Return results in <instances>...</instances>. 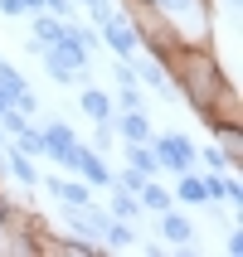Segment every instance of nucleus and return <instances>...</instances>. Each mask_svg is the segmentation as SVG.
Here are the masks:
<instances>
[{"label": "nucleus", "instance_id": "obj_10", "mask_svg": "<svg viewBox=\"0 0 243 257\" xmlns=\"http://www.w3.org/2000/svg\"><path fill=\"white\" fill-rule=\"evenodd\" d=\"M156 218H160V243H171V247H190L195 243V223L180 214V204L166 209V214H156Z\"/></svg>", "mask_w": 243, "mask_h": 257}, {"label": "nucleus", "instance_id": "obj_21", "mask_svg": "<svg viewBox=\"0 0 243 257\" xmlns=\"http://www.w3.org/2000/svg\"><path fill=\"white\" fill-rule=\"evenodd\" d=\"M112 102H117V107H146V87L141 83H127V87L112 92Z\"/></svg>", "mask_w": 243, "mask_h": 257}, {"label": "nucleus", "instance_id": "obj_14", "mask_svg": "<svg viewBox=\"0 0 243 257\" xmlns=\"http://www.w3.org/2000/svg\"><path fill=\"white\" fill-rule=\"evenodd\" d=\"M63 29H68V20H58V15H49V10H34V15H29V39H39V44L63 39Z\"/></svg>", "mask_w": 243, "mask_h": 257}, {"label": "nucleus", "instance_id": "obj_5", "mask_svg": "<svg viewBox=\"0 0 243 257\" xmlns=\"http://www.w3.org/2000/svg\"><path fill=\"white\" fill-rule=\"evenodd\" d=\"M73 175L83 180V185L93 189H112V160L102 156V151H93V146H78V156H73Z\"/></svg>", "mask_w": 243, "mask_h": 257}, {"label": "nucleus", "instance_id": "obj_19", "mask_svg": "<svg viewBox=\"0 0 243 257\" xmlns=\"http://www.w3.org/2000/svg\"><path fill=\"white\" fill-rule=\"evenodd\" d=\"M15 146H20V151H25V156H34V160H44V136H39V126H34V121H29V126H20L10 136Z\"/></svg>", "mask_w": 243, "mask_h": 257}, {"label": "nucleus", "instance_id": "obj_16", "mask_svg": "<svg viewBox=\"0 0 243 257\" xmlns=\"http://www.w3.org/2000/svg\"><path fill=\"white\" fill-rule=\"evenodd\" d=\"M209 141L224 151V160H229L233 170L243 165V141H238V126H209Z\"/></svg>", "mask_w": 243, "mask_h": 257}, {"label": "nucleus", "instance_id": "obj_9", "mask_svg": "<svg viewBox=\"0 0 243 257\" xmlns=\"http://www.w3.org/2000/svg\"><path fill=\"white\" fill-rule=\"evenodd\" d=\"M5 175H10L20 189H34V185L44 180V175H39V165H34V156H25V151H20L15 141L5 146Z\"/></svg>", "mask_w": 243, "mask_h": 257}, {"label": "nucleus", "instance_id": "obj_24", "mask_svg": "<svg viewBox=\"0 0 243 257\" xmlns=\"http://www.w3.org/2000/svg\"><path fill=\"white\" fill-rule=\"evenodd\" d=\"M5 112H10V97H5V92H0V116H5Z\"/></svg>", "mask_w": 243, "mask_h": 257}, {"label": "nucleus", "instance_id": "obj_20", "mask_svg": "<svg viewBox=\"0 0 243 257\" xmlns=\"http://www.w3.org/2000/svg\"><path fill=\"white\" fill-rule=\"evenodd\" d=\"M39 58H44V73H49L58 87H73V83H78V73H73V68H63L58 58H49V54H39Z\"/></svg>", "mask_w": 243, "mask_h": 257}, {"label": "nucleus", "instance_id": "obj_11", "mask_svg": "<svg viewBox=\"0 0 243 257\" xmlns=\"http://www.w3.org/2000/svg\"><path fill=\"white\" fill-rule=\"evenodd\" d=\"M175 204H190V209H209V194H204V175L200 170H180L175 175Z\"/></svg>", "mask_w": 243, "mask_h": 257}, {"label": "nucleus", "instance_id": "obj_15", "mask_svg": "<svg viewBox=\"0 0 243 257\" xmlns=\"http://www.w3.org/2000/svg\"><path fill=\"white\" fill-rule=\"evenodd\" d=\"M136 199H141V209H146V214H166V209H175V194L160 185L156 175H151V180L136 189Z\"/></svg>", "mask_w": 243, "mask_h": 257}, {"label": "nucleus", "instance_id": "obj_1", "mask_svg": "<svg viewBox=\"0 0 243 257\" xmlns=\"http://www.w3.org/2000/svg\"><path fill=\"white\" fill-rule=\"evenodd\" d=\"M151 151H156V165L171 170V175L200 170V165H195V151H200V146L190 141L185 131H151Z\"/></svg>", "mask_w": 243, "mask_h": 257}, {"label": "nucleus", "instance_id": "obj_22", "mask_svg": "<svg viewBox=\"0 0 243 257\" xmlns=\"http://www.w3.org/2000/svg\"><path fill=\"white\" fill-rule=\"evenodd\" d=\"M112 141H117V131H112V121H93V151H102V156H107V151H112Z\"/></svg>", "mask_w": 243, "mask_h": 257}, {"label": "nucleus", "instance_id": "obj_8", "mask_svg": "<svg viewBox=\"0 0 243 257\" xmlns=\"http://www.w3.org/2000/svg\"><path fill=\"white\" fill-rule=\"evenodd\" d=\"M112 131L122 136V146H131V141H151V116H146V107H117L112 112Z\"/></svg>", "mask_w": 243, "mask_h": 257}, {"label": "nucleus", "instance_id": "obj_13", "mask_svg": "<svg viewBox=\"0 0 243 257\" xmlns=\"http://www.w3.org/2000/svg\"><path fill=\"white\" fill-rule=\"evenodd\" d=\"M78 107H83L88 121H112V112H117V102H112L107 87H78Z\"/></svg>", "mask_w": 243, "mask_h": 257}, {"label": "nucleus", "instance_id": "obj_3", "mask_svg": "<svg viewBox=\"0 0 243 257\" xmlns=\"http://www.w3.org/2000/svg\"><path fill=\"white\" fill-rule=\"evenodd\" d=\"M39 136H44V160H54L58 170H73V156H78V131L68 126V121H44L39 126Z\"/></svg>", "mask_w": 243, "mask_h": 257}, {"label": "nucleus", "instance_id": "obj_2", "mask_svg": "<svg viewBox=\"0 0 243 257\" xmlns=\"http://www.w3.org/2000/svg\"><path fill=\"white\" fill-rule=\"evenodd\" d=\"M98 44H107L117 58L141 54V39H136V25H131V15H127V10H112V15L98 25Z\"/></svg>", "mask_w": 243, "mask_h": 257}, {"label": "nucleus", "instance_id": "obj_23", "mask_svg": "<svg viewBox=\"0 0 243 257\" xmlns=\"http://www.w3.org/2000/svg\"><path fill=\"white\" fill-rule=\"evenodd\" d=\"M224 252H229V257H243V233H238V228H229V243H224Z\"/></svg>", "mask_w": 243, "mask_h": 257}, {"label": "nucleus", "instance_id": "obj_6", "mask_svg": "<svg viewBox=\"0 0 243 257\" xmlns=\"http://www.w3.org/2000/svg\"><path fill=\"white\" fill-rule=\"evenodd\" d=\"M44 189H49V194H54V204L58 209H88V204H93V185H83V180H78V175H49V180H39Z\"/></svg>", "mask_w": 243, "mask_h": 257}, {"label": "nucleus", "instance_id": "obj_4", "mask_svg": "<svg viewBox=\"0 0 243 257\" xmlns=\"http://www.w3.org/2000/svg\"><path fill=\"white\" fill-rule=\"evenodd\" d=\"M127 63H131V73H136V83H141L146 92H156L160 102H180V92H175V83H171V73H166V63H160V58L131 54Z\"/></svg>", "mask_w": 243, "mask_h": 257}, {"label": "nucleus", "instance_id": "obj_18", "mask_svg": "<svg viewBox=\"0 0 243 257\" xmlns=\"http://www.w3.org/2000/svg\"><path fill=\"white\" fill-rule=\"evenodd\" d=\"M127 165H136L141 175H160V165H156V151H151V141H131V146H127Z\"/></svg>", "mask_w": 243, "mask_h": 257}, {"label": "nucleus", "instance_id": "obj_7", "mask_svg": "<svg viewBox=\"0 0 243 257\" xmlns=\"http://www.w3.org/2000/svg\"><path fill=\"white\" fill-rule=\"evenodd\" d=\"M44 54H49V58H58L63 68H73V73H78V78H83V73L93 68V49H83V44L73 39V29H63V39L44 44Z\"/></svg>", "mask_w": 243, "mask_h": 257}, {"label": "nucleus", "instance_id": "obj_12", "mask_svg": "<svg viewBox=\"0 0 243 257\" xmlns=\"http://www.w3.org/2000/svg\"><path fill=\"white\" fill-rule=\"evenodd\" d=\"M136 243H141V233H136V223H127V218H112V223L102 228V252H136Z\"/></svg>", "mask_w": 243, "mask_h": 257}, {"label": "nucleus", "instance_id": "obj_17", "mask_svg": "<svg viewBox=\"0 0 243 257\" xmlns=\"http://www.w3.org/2000/svg\"><path fill=\"white\" fill-rule=\"evenodd\" d=\"M107 214H112V218H127V223H136L146 209H141V199H136V194H127V189H112V199H107Z\"/></svg>", "mask_w": 243, "mask_h": 257}]
</instances>
